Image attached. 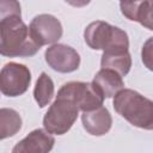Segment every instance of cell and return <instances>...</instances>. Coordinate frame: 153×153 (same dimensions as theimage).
I'll list each match as a JSON object with an SVG mask.
<instances>
[{
    "mask_svg": "<svg viewBox=\"0 0 153 153\" xmlns=\"http://www.w3.org/2000/svg\"><path fill=\"white\" fill-rule=\"evenodd\" d=\"M121 12L129 20L137 22L148 30L152 26V0H130L120 2Z\"/></svg>",
    "mask_w": 153,
    "mask_h": 153,
    "instance_id": "obj_11",
    "label": "cell"
},
{
    "mask_svg": "<svg viewBox=\"0 0 153 153\" xmlns=\"http://www.w3.org/2000/svg\"><path fill=\"white\" fill-rule=\"evenodd\" d=\"M121 2H124V1H130V0H120Z\"/></svg>",
    "mask_w": 153,
    "mask_h": 153,
    "instance_id": "obj_19",
    "label": "cell"
},
{
    "mask_svg": "<svg viewBox=\"0 0 153 153\" xmlns=\"http://www.w3.org/2000/svg\"><path fill=\"white\" fill-rule=\"evenodd\" d=\"M92 82L100 91L104 98L114 97L120 90L124 87L122 76L117 72L109 68H102L100 71H98L93 76Z\"/></svg>",
    "mask_w": 153,
    "mask_h": 153,
    "instance_id": "obj_12",
    "label": "cell"
},
{
    "mask_svg": "<svg viewBox=\"0 0 153 153\" xmlns=\"http://www.w3.org/2000/svg\"><path fill=\"white\" fill-rule=\"evenodd\" d=\"M65 1L74 7H84L91 2V0H65Z\"/></svg>",
    "mask_w": 153,
    "mask_h": 153,
    "instance_id": "obj_18",
    "label": "cell"
},
{
    "mask_svg": "<svg viewBox=\"0 0 153 153\" xmlns=\"http://www.w3.org/2000/svg\"><path fill=\"white\" fill-rule=\"evenodd\" d=\"M22 117L18 111L11 108L0 109V140L16 135L22 129Z\"/></svg>",
    "mask_w": 153,
    "mask_h": 153,
    "instance_id": "obj_14",
    "label": "cell"
},
{
    "mask_svg": "<svg viewBox=\"0 0 153 153\" xmlns=\"http://www.w3.org/2000/svg\"><path fill=\"white\" fill-rule=\"evenodd\" d=\"M84 39L93 50H128L129 39L126 31L103 20L90 23L84 30Z\"/></svg>",
    "mask_w": 153,
    "mask_h": 153,
    "instance_id": "obj_3",
    "label": "cell"
},
{
    "mask_svg": "<svg viewBox=\"0 0 153 153\" xmlns=\"http://www.w3.org/2000/svg\"><path fill=\"white\" fill-rule=\"evenodd\" d=\"M72 100L81 111H88L102 106L104 97L93 82L85 81H69L61 86L57 96Z\"/></svg>",
    "mask_w": 153,
    "mask_h": 153,
    "instance_id": "obj_5",
    "label": "cell"
},
{
    "mask_svg": "<svg viewBox=\"0 0 153 153\" xmlns=\"http://www.w3.org/2000/svg\"><path fill=\"white\" fill-rule=\"evenodd\" d=\"M55 143L54 136L45 129H35L20 140L13 148V153H48Z\"/></svg>",
    "mask_w": 153,
    "mask_h": 153,
    "instance_id": "obj_9",
    "label": "cell"
},
{
    "mask_svg": "<svg viewBox=\"0 0 153 153\" xmlns=\"http://www.w3.org/2000/svg\"><path fill=\"white\" fill-rule=\"evenodd\" d=\"M78 115L79 108L72 100L56 97L43 117V127L50 134L63 135L75 123Z\"/></svg>",
    "mask_w": 153,
    "mask_h": 153,
    "instance_id": "obj_4",
    "label": "cell"
},
{
    "mask_svg": "<svg viewBox=\"0 0 153 153\" xmlns=\"http://www.w3.org/2000/svg\"><path fill=\"white\" fill-rule=\"evenodd\" d=\"M152 38H148V41L145 43V45L142 47V53H141V56H142V62L146 65V67L152 71Z\"/></svg>",
    "mask_w": 153,
    "mask_h": 153,
    "instance_id": "obj_17",
    "label": "cell"
},
{
    "mask_svg": "<svg viewBox=\"0 0 153 153\" xmlns=\"http://www.w3.org/2000/svg\"><path fill=\"white\" fill-rule=\"evenodd\" d=\"M29 31L33 42L39 47L56 43L63 33L61 22L47 13L36 16L29 25Z\"/></svg>",
    "mask_w": 153,
    "mask_h": 153,
    "instance_id": "obj_7",
    "label": "cell"
},
{
    "mask_svg": "<svg viewBox=\"0 0 153 153\" xmlns=\"http://www.w3.org/2000/svg\"><path fill=\"white\" fill-rule=\"evenodd\" d=\"M81 122L84 129L90 135L102 136L111 129L112 117L109 110L102 105L88 111H82Z\"/></svg>",
    "mask_w": 153,
    "mask_h": 153,
    "instance_id": "obj_10",
    "label": "cell"
},
{
    "mask_svg": "<svg viewBox=\"0 0 153 153\" xmlns=\"http://www.w3.org/2000/svg\"><path fill=\"white\" fill-rule=\"evenodd\" d=\"M100 66L102 68H109L117 72L121 76H126L131 68V57L128 50L103 51Z\"/></svg>",
    "mask_w": 153,
    "mask_h": 153,
    "instance_id": "obj_13",
    "label": "cell"
},
{
    "mask_svg": "<svg viewBox=\"0 0 153 153\" xmlns=\"http://www.w3.org/2000/svg\"><path fill=\"white\" fill-rule=\"evenodd\" d=\"M44 57L48 66L59 73H72L80 66L79 53L74 48L62 43H54L47 48Z\"/></svg>",
    "mask_w": 153,
    "mask_h": 153,
    "instance_id": "obj_8",
    "label": "cell"
},
{
    "mask_svg": "<svg viewBox=\"0 0 153 153\" xmlns=\"http://www.w3.org/2000/svg\"><path fill=\"white\" fill-rule=\"evenodd\" d=\"M31 84L30 69L18 62H8L0 71V92L7 97L24 94Z\"/></svg>",
    "mask_w": 153,
    "mask_h": 153,
    "instance_id": "obj_6",
    "label": "cell"
},
{
    "mask_svg": "<svg viewBox=\"0 0 153 153\" xmlns=\"http://www.w3.org/2000/svg\"><path fill=\"white\" fill-rule=\"evenodd\" d=\"M115 111L130 124L145 129H153V102L131 88H122L114 96Z\"/></svg>",
    "mask_w": 153,
    "mask_h": 153,
    "instance_id": "obj_2",
    "label": "cell"
},
{
    "mask_svg": "<svg viewBox=\"0 0 153 153\" xmlns=\"http://www.w3.org/2000/svg\"><path fill=\"white\" fill-rule=\"evenodd\" d=\"M41 47L31 38L22 14H8L0 19V55L6 57L33 56Z\"/></svg>",
    "mask_w": 153,
    "mask_h": 153,
    "instance_id": "obj_1",
    "label": "cell"
},
{
    "mask_svg": "<svg viewBox=\"0 0 153 153\" xmlns=\"http://www.w3.org/2000/svg\"><path fill=\"white\" fill-rule=\"evenodd\" d=\"M8 14H22L18 0H0V19Z\"/></svg>",
    "mask_w": 153,
    "mask_h": 153,
    "instance_id": "obj_16",
    "label": "cell"
},
{
    "mask_svg": "<svg viewBox=\"0 0 153 153\" xmlns=\"http://www.w3.org/2000/svg\"><path fill=\"white\" fill-rule=\"evenodd\" d=\"M54 91L55 87L53 79L45 72H42L33 88V98L39 108H44L50 103L51 98L54 97Z\"/></svg>",
    "mask_w": 153,
    "mask_h": 153,
    "instance_id": "obj_15",
    "label": "cell"
}]
</instances>
